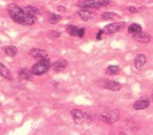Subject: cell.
<instances>
[{
	"instance_id": "obj_1",
	"label": "cell",
	"mask_w": 153,
	"mask_h": 135,
	"mask_svg": "<svg viewBox=\"0 0 153 135\" xmlns=\"http://www.w3.org/2000/svg\"><path fill=\"white\" fill-rule=\"evenodd\" d=\"M9 14L13 21L16 23L26 26H30L35 23L36 17H33L30 15L27 14L22 9L17 6L16 4H10L8 6Z\"/></svg>"
},
{
	"instance_id": "obj_2",
	"label": "cell",
	"mask_w": 153,
	"mask_h": 135,
	"mask_svg": "<svg viewBox=\"0 0 153 135\" xmlns=\"http://www.w3.org/2000/svg\"><path fill=\"white\" fill-rule=\"evenodd\" d=\"M51 66V62L49 59L44 58V59L39 60V62L35 63L31 68V71L34 75H42L49 70Z\"/></svg>"
},
{
	"instance_id": "obj_3",
	"label": "cell",
	"mask_w": 153,
	"mask_h": 135,
	"mask_svg": "<svg viewBox=\"0 0 153 135\" xmlns=\"http://www.w3.org/2000/svg\"><path fill=\"white\" fill-rule=\"evenodd\" d=\"M100 119L104 122L108 123V124H113V123L117 122V121L120 118V114L119 112L115 110V111H111V110H108V111H104L100 113L99 115Z\"/></svg>"
},
{
	"instance_id": "obj_4",
	"label": "cell",
	"mask_w": 153,
	"mask_h": 135,
	"mask_svg": "<svg viewBox=\"0 0 153 135\" xmlns=\"http://www.w3.org/2000/svg\"><path fill=\"white\" fill-rule=\"evenodd\" d=\"M71 116L73 118L74 122L76 124H81L86 122L88 120H90V116L81 110L79 109H74L71 111Z\"/></svg>"
},
{
	"instance_id": "obj_5",
	"label": "cell",
	"mask_w": 153,
	"mask_h": 135,
	"mask_svg": "<svg viewBox=\"0 0 153 135\" xmlns=\"http://www.w3.org/2000/svg\"><path fill=\"white\" fill-rule=\"evenodd\" d=\"M99 84L103 88L108 89V90L113 91V92H118L122 89V85L115 80L104 79V80H101L99 81Z\"/></svg>"
},
{
	"instance_id": "obj_6",
	"label": "cell",
	"mask_w": 153,
	"mask_h": 135,
	"mask_svg": "<svg viewBox=\"0 0 153 135\" xmlns=\"http://www.w3.org/2000/svg\"><path fill=\"white\" fill-rule=\"evenodd\" d=\"M126 27V23L124 22H115V23H110L106 25L104 27V33L106 34H113L117 32L122 31Z\"/></svg>"
},
{
	"instance_id": "obj_7",
	"label": "cell",
	"mask_w": 153,
	"mask_h": 135,
	"mask_svg": "<svg viewBox=\"0 0 153 135\" xmlns=\"http://www.w3.org/2000/svg\"><path fill=\"white\" fill-rule=\"evenodd\" d=\"M77 6H79L81 9H100L103 7L98 1L95 0H82L77 4Z\"/></svg>"
},
{
	"instance_id": "obj_8",
	"label": "cell",
	"mask_w": 153,
	"mask_h": 135,
	"mask_svg": "<svg viewBox=\"0 0 153 135\" xmlns=\"http://www.w3.org/2000/svg\"><path fill=\"white\" fill-rule=\"evenodd\" d=\"M149 105H150V99L148 98H144L135 101V103L133 105V108L135 111H142L148 108Z\"/></svg>"
},
{
	"instance_id": "obj_9",
	"label": "cell",
	"mask_w": 153,
	"mask_h": 135,
	"mask_svg": "<svg viewBox=\"0 0 153 135\" xmlns=\"http://www.w3.org/2000/svg\"><path fill=\"white\" fill-rule=\"evenodd\" d=\"M29 54L33 58H36V59H39V60H41V59H44V58H47V56H48L47 52L45 50L39 49V48L32 49L29 51Z\"/></svg>"
},
{
	"instance_id": "obj_10",
	"label": "cell",
	"mask_w": 153,
	"mask_h": 135,
	"mask_svg": "<svg viewBox=\"0 0 153 135\" xmlns=\"http://www.w3.org/2000/svg\"><path fill=\"white\" fill-rule=\"evenodd\" d=\"M133 37L136 41L141 42V43H149L152 39L149 33H144V32H140L137 34H134V35H133Z\"/></svg>"
},
{
	"instance_id": "obj_11",
	"label": "cell",
	"mask_w": 153,
	"mask_h": 135,
	"mask_svg": "<svg viewBox=\"0 0 153 135\" xmlns=\"http://www.w3.org/2000/svg\"><path fill=\"white\" fill-rule=\"evenodd\" d=\"M146 63V56L145 54H139L134 60V66L137 70H140Z\"/></svg>"
},
{
	"instance_id": "obj_12",
	"label": "cell",
	"mask_w": 153,
	"mask_h": 135,
	"mask_svg": "<svg viewBox=\"0 0 153 135\" xmlns=\"http://www.w3.org/2000/svg\"><path fill=\"white\" fill-rule=\"evenodd\" d=\"M67 62L64 61V60H58V61H56L55 62H53V64L51 65L52 69L55 71V72H62L66 68H67Z\"/></svg>"
},
{
	"instance_id": "obj_13",
	"label": "cell",
	"mask_w": 153,
	"mask_h": 135,
	"mask_svg": "<svg viewBox=\"0 0 153 135\" xmlns=\"http://www.w3.org/2000/svg\"><path fill=\"white\" fill-rule=\"evenodd\" d=\"M0 76L8 80H11L13 79L12 74L10 71V69L4 64H3L1 62H0Z\"/></svg>"
},
{
	"instance_id": "obj_14",
	"label": "cell",
	"mask_w": 153,
	"mask_h": 135,
	"mask_svg": "<svg viewBox=\"0 0 153 135\" xmlns=\"http://www.w3.org/2000/svg\"><path fill=\"white\" fill-rule=\"evenodd\" d=\"M23 10H24L25 12L27 13V14H28V15H30L32 16H33V17H37L39 15H40V11H39V10L35 6H32V5H28V6H26L23 9Z\"/></svg>"
},
{
	"instance_id": "obj_15",
	"label": "cell",
	"mask_w": 153,
	"mask_h": 135,
	"mask_svg": "<svg viewBox=\"0 0 153 135\" xmlns=\"http://www.w3.org/2000/svg\"><path fill=\"white\" fill-rule=\"evenodd\" d=\"M33 73L32 71H29L28 69L27 68H22L20 70L19 72V77L20 79L22 80H33Z\"/></svg>"
},
{
	"instance_id": "obj_16",
	"label": "cell",
	"mask_w": 153,
	"mask_h": 135,
	"mask_svg": "<svg viewBox=\"0 0 153 135\" xmlns=\"http://www.w3.org/2000/svg\"><path fill=\"white\" fill-rule=\"evenodd\" d=\"M78 15L81 18V20H83L85 22H87V21L92 19V13L86 10V9H81L80 10H79L78 11Z\"/></svg>"
},
{
	"instance_id": "obj_17",
	"label": "cell",
	"mask_w": 153,
	"mask_h": 135,
	"mask_svg": "<svg viewBox=\"0 0 153 135\" xmlns=\"http://www.w3.org/2000/svg\"><path fill=\"white\" fill-rule=\"evenodd\" d=\"M128 33H130V34L134 35V34H137V33L142 32V27L140 24L133 23V24H131L128 27Z\"/></svg>"
},
{
	"instance_id": "obj_18",
	"label": "cell",
	"mask_w": 153,
	"mask_h": 135,
	"mask_svg": "<svg viewBox=\"0 0 153 135\" xmlns=\"http://www.w3.org/2000/svg\"><path fill=\"white\" fill-rule=\"evenodd\" d=\"M17 48L14 45H10V46H6L4 48V53L6 54L8 56H11L14 57L17 54Z\"/></svg>"
},
{
	"instance_id": "obj_19",
	"label": "cell",
	"mask_w": 153,
	"mask_h": 135,
	"mask_svg": "<svg viewBox=\"0 0 153 135\" xmlns=\"http://www.w3.org/2000/svg\"><path fill=\"white\" fill-rule=\"evenodd\" d=\"M120 71V68L117 65H110L109 67L106 68L105 70V74L108 75H115L117 74Z\"/></svg>"
},
{
	"instance_id": "obj_20",
	"label": "cell",
	"mask_w": 153,
	"mask_h": 135,
	"mask_svg": "<svg viewBox=\"0 0 153 135\" xmlns=\"http://www.w3.org/2000/svg\"><path fill=\"white\" fill-rule=\"evenodd\" d=\"M67 33L70 36H78V33H79V27H77L76 26L74 25H68L67 27Z\"/></svg>"
},
{
	"instance_id": "obj_21",
	"label": "cell",
	"mask_w": 153,
	"mask_h": 135,
	"mask_svg": "<svg viewBox=\"0 0 153 135\" xmlns=\"http://www.w3.org/2000/svg\"><path fill=\"white\" fill-rule=\"evenodd\" d=\"M61 20L62 16H59V15H56V14H54V13H52V14L50 15L49 21L51 24H56V23H58Z\"/></svg>"
},
{
	"instance_id": "obj_22",
	"label": "cell",
	"mask_w": 153,
	"mask_h": 135,
	"mask_svg": "<svg viewBox=\"0 0 153 135\" xmlns=\"http://www.w3.org/2000/svg\"><path fill=\"white\" fill-rule=\"evenodd\" d=\"M101 17L103 20H112L117 17V14L115 12H104L101 15Z\"/></svg>"
},
{
	"instance_id": "obj_23",
	"label": "cell",
	"mask_w": 153,
	"mask_h": 135,
	"mask_svg": "<svg viewBox=\"0 0 153 135\" xmlns=\"http://www.w3.org/2000/svg\"><path fill=\"white\" fill-rule=\"evenodd\" d=\"M98 2L102 6H108L110 4V0H98Z\"/></svg>"
},
{
	"instance_id": "obj_24",
	"label": "cell",
	"mask_w": 153,
	"mask_h": 135,
	"mask_svg": "<svg viewBox=\"0 0 153 135\" xmlns=\"http://www.w3.org/2000/svg\"><path fill=\"white\" fill-rule=\"evenodd\" d=\"M85 33H86L85 28H84V27H80V28H79V33H78V37L83 38L84 37V35H85Z\"/></svg>"
},
{
	"instance_id": "obj_25",
	"label": "cell",
	"mask_w": 153,
	"mask_h": 135,
	"mask_svg": "<svg viewBox=\"0 0 153 135\" xmlns=\"http://www.w3.org/2000/svg\"><path fill=\"white\" fill-rule=\"evenodd\" d=\"M104 33V30H103V29H100V30L98 32L97 35H96V39H98V40H100V39H102V35H103Z\"/></svg>"
},
{
	"instance_id": "obj_26",
	"label": "cell",
	"mask_w": 153,
	"mask_h": 135,
	"mask_svg": "<svg viewBox=\"0 0 153 135\" xmlns=\"http://www.w3.org/2000/svg\"><path fill=\"white\" fill-rule=\"evenodd\" d=\"M128 10L132 13H136L138 12V8L135 6H130L128 7Z\"/></svg>"
},
{
	"instance_id": "obj_27",
	"label": "cell",
	"mask_w": 153,
	"mask_h": 135,
	"mask_svg": "<svg viewBox=\"0 0 153 135\" xmlns=\"http://www.w3.org/2000/svg\"><path fill=\"white\" fill-rule=\"evenodd\" d=\"M51 34L55 38H57L60 36V33H59V32H56V31H52V32H51Z\"/></svg>"
},
{
	"instance_id": "obj_28",
	"label": "cell",
	"mask_w": 153,
	"mask_h": 135,
	"mask_svg": "<svg viewBox=\"0 0 153 135\" xmlns=\"http://www.w3.org/2000/svg\"><path fill=\"white\" fill-rule=\"evenodd\" d=\"M57 10L62 11V12H65V11H67V9L64 6H57Z\"/></svg>"
},
{
	"instance_id": "obj_29",
	"label": "cell",
	"mask_w": 153,
	"mask_h": 135,
	"mask_svg": "<svg viewBox=\"0 0 153 135\" xmlns=\"http://www.w3.org/2000/svg\"><path fill=\"white\" fill-rule=\"evenodd\" d=\"M152 100H153V92L152 93Z\"/></svg>"
},
{
	"instance_id": "obj_30",
	"label": "cell",
	"mask_w": 153,
	"mask_h": 135,
	"mask_svg": "<svg viewBox=\"0 0 153 135\" xmlns=\"http://www.w3.org/2000/svg\"><path fill=\"white\" fill-rule=\"evenodd\" d=\"M1 106H2V104H1V103H0V108H1Z\"/></svg>"
}]
</instances>
